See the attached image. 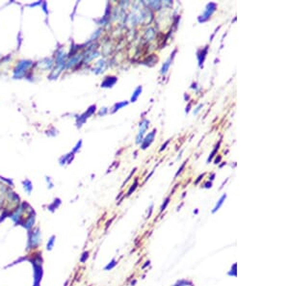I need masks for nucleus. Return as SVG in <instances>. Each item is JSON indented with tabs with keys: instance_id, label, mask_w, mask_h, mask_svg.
<instances>
[{
	"instance_id": "obj_1",
	"label": "nucleus",
	"mask_w": 289,
	"mask_h": 286,
	"mask_svg": "<svg viewBox=\"0 0 289 286\" xmlns=\"http://www.w3.org/2000/svg\"><path fill=\"white\" fill-rule=\"evenodd\" d=\"M155 134H156V129H154L152 133H149V134H148L146 138H144V140L143 143H142V145H141V148H142L143 149H147L148 145L152 143Z\"/></svg>"
},
{
	"instance_id": "obj_19",
	"label": "nucleus",
	"mask_w": 289,
	"mask_h": 286,
	"mask_svg": "<svg viewBox=\"0 0 289 286\" xmlns=\"http://www.w3.org/2000/svg\"><path fill=\"white\" fill-rule=\"evenodd\" d=\"M152 208H153V205L152 204V206H150V208H149V214H148V218L150 217V215H152Z\"/></svg>"
},
{
	"instance_id": "obj_22",
	"label": "nucleus",
	"mask_w": 289,
	"mask_h": 286,
	"mask_svg": "<svg viewBox=\"0 0 289 286\" xmlns=\"http://www.w3.org/2000/svg\"><path fill=\"white\" fill-rule=\"evenodd\" d=\"M221 160V157H219V158H216V160H215V164H218V162Z\"/></svg>"
},
{
	"instance_id": "obj_15",
	"label": "nucleus",
	"mask_w": 289,
	"mask_h": 286,
	"mask_svg": "<svg viewBox=\"0 0 289 286\" xmlns=\"http://www.w3.org/2000/svg\"><path fill=\"white\" fill-rule=\"evenodd\" d=\"M88 254H88L87 251H86V252H84V254H83V256H82V258H81V262H85V260H86V259L88 258Z\"/></svg>"
},
{
	"instance_id": "obj_10",
	"label": "nucleus",
	"mask_w": 289,
	"mask_h": 286,
	"mask_svg": "<svg viewBox=\"0 0 289 286\" xmlns=\"http://www.w3.org/2000/svg\"><path fill=\"white\" fill-rule=\"evenodd\" d=\"M126 105H127V102H121V103H119V104L117 103V104L115 105V107H114V110L112 111V113L116 112L117 110H119L120 108L123 107V106H126Z\"/></svg>"
},
{
	"instance_id": "obj_21",
	"label": "nucleus",
	"mask_w": 289,
	"mask_h": 286,
	"mask_svg": "<svg viewBox=\"0 0 289 286\" xmlns=\"http://www.w3.org/2000/svg\"><path fill=\"white\" fill-rule=\"evenodd\" d=\"M149 264H150V261H147V262H146V264H144V265L143 266V269H144L146 267H148V266H149Z\"/></svg>"
},
{
	"instance_id": "obj_5",
	"label": "nucleus",
	"mask_w": 289,
	"mask_h": 286,
	"mask_svg": "<svg viewBox=\"0 0 289 286\" xmlns=\"http://www.w3.org/2000/svg\"><path fill=\"white\" fill-rule=\"evenodd\" d=\"M226 198H227V195H226V194H225V195H223V196L221 197V198L218 201V202L216 203L214 209L212 210V213H213V214H214V213H216L217 211H218V210L221 208V206L223 205V203H224V201H226Z\"/></svg>"
},
{
	"instance_id": "obj_14",
	"label": "nucleus",
	"mask_w": 289,
	"mask_h": 286,
	"mask_svg": "<svg viewBox=\"0 0 289 286\" xmlns=\"http://www.w3.org/2000/svg\"><path fill=\"white\" fill-rule=\"evenodd\" d=\"M186 163H187V161H185L184 163H183V164H182V166H181V167H180V168L178 169V171L176 172V175H175V177H176L177 175H178L180 174V172L182 171V170H183V169H184V167H185V164H186Z\"/></svg>"
},
{
	"instance_id": "obj_16",
	"label": "nucleus",
	"mask_w": 289,
	"mask_h": 286,
	"mask_svg": "<svg viewBox=\"0 0 289 286\" xmlns=\"http://www.w3.org/2000/svg\"><path fill=\"white\" fill-rule=\"evenodd\" d=\"M211 187H212V183L210 182V181H208L207 183L205 184V188H206V189H209V188H211Z\"/></svg>"
},
{
	"instance_id": "obj_23",
	"label": "nucleus",
	"mask_w": 289,
	"mask_h": 286,
	"mask_svg": "<svg viewBox=\"0 0 289 286\" xmlns=\"http://www.w3.org/2000/svg\"><path fill=\"white\" fill-rule=\"evenodd\" d=\"M214 177H215V174H212V175H211V177H210V179H211V180H213Z\"/></svg>"
},
{
	"instance_id": "obj_20",
	"label": "nucleus",
	"mask_w": 289,
	"mask_h": 286,
	"mask_svg": "<svg viewBox=\"0 0 289 286\" xmlns=\"http://www.w3.org/2000/svg\"><path fill=\"white\" fill-rule=\"evenodd\" d=\"M168 144H169V141H168V142H166V144H165V145H162V149H160V151H162L163 149H166V145H167Z\"/></svg>"
},
{
	"instance_id": "obj_8",
	"label": "nucleus",
	"mask_w": 289,
	"mask_h": 286,
	"mask_svg": "<svg viewBox=\"0 0 289 286\" xmlns=\"http://www.w3.org/2000/svg\"><path fill=\"white\" fill-rule=\"evenodd\" d=\"M220 143H221V142H220ZM220 143H219L218 145H216V147H215V149H214V150L212 151V153H211V154H210V156L208 157V159H207V162H208V163H209L210 161H211V160H212V158H213V157L215 156V154H216V152H217V150H218V149H219V147H220Z\"/></svg>"
},
{
	"instance_id": "obj_11",
	"label": "nucleus",
	"mask_w": 289,
	"mask_h": 286,
	"mask_svg": "<svg viewBox=\"0 0 289 286\" xmlns=\"http://www.w3.org/2000/svg\"><path fill=\"white\" fill-rule=\"evenodd\" d=\"M169 202H170V197H168V198L165 199V201H164V203L162 204L161 208H160V212H161V213L166 209V207H167V205L169 204Z\"/></svg>"
},
{
	"instance_id": "obj_17",
	"label": "nucleus",
	"mask_w": 289,
	"mask_h": 286,
	"mask_svg": "<svg viewBox=\"0 0 289 286\" xmlns=\"http://www.w3.org/2000/svg\"><path fill=\"white\" fill-rule=\"evenodd\" d=\"M81 144H82V142H81V141H80L79 143H78V144H77V145H76V147H75V149H73V152H75L76 150H78V149H80V145H81Z\"/></svg>"
},
{
	"instance_id": "obj_6",
	"label": "nucleus",
	"mask_w": 289,
	"mask_h": 286,
	"mask_svg": "<svg viewBox=\"0 0 289 286\" xmlns=\"http://www.w3.org/2000/svg\"><path fill=\"white\" fill-rule=\"evenodd\" d=\"M141 92H142V87H141V86H139V87H138V88L135 90L132 97H131V102H135V101L137 100V98H138V96H140Z\"/></svg>"
},
{
	"instance_id": "obj_4",
	"label": "nucleus",
	"mask_w": 289,
	"mask_h": 286,
	"mask_svg": "<svg viewBox=\"0 0 289 286\" xmlns=\"http://www.w3.org/2000/svg\"><path fill=\"white\" fill-rule=\"evenodd\" d=\"M148 123H149V122L147 121V119H144V121L141 122V129H140V132H139V134H138V137H137V143H139L140 137L142 139V136L144 135V131H146L147 128L148 127Z\"/></svg>"
},
{
	"instance_id": "obj_12",
	"label": "nucleus",
	"mask_w": 289,
	"mask_h": 286,
	"mask_svg": "<svg viewBox=\"0 0 289 286\" xmlns=\"http://www.w3.org/2000/svg\"><path fill=\"white\" fill-rule=\"evenodd\" d=\"M117 265V263H116V260L115 259H113L112 261H111V263H109L106 267H105V270H107V271H109V270H111V269H113L115 266Z\"/></svg>"
},
{
	"instance_id": "obj_7",
	"label": "nucleus",
	"mask_w": 289,
	"mask_h": 286,
	"mask_svg": "<svg viewBox=\"0 0 289 286\" xmlns=\"http://www.w3.org/2000/svg\"><path fill=\"white\" fill-rule=\"evenodd\" d=\"M188 285L193 286V283L189 280H186V279H180V280L177 281L174 286H188Z\"/></svg>"
},
{
	"instance_id": "obj_9",
	"label": "nucleus",
	"mask_w": 289,
	"mask_h": 286,
	"mask_svg": "<svg viewBox=\"0 0 289 286\" xmlns=\"http://www.w3.org/2000/svg\"><path fill=\"white\" fill-rule=\"evenodd\" d=\"M170 60L169 61H167L165 64L163 65V66H162V70H161V72L162 73H166V72L168 71V70H169V66H170Z\"/></svg>"
},
{
	"instance_id": "obj_18",
	"label": "nucleus",
	"mask_w": 289,
	"mask_h": 286,
	"mask_svg": "<svg viewBox=\"0 0 289 286\" xmlns=\"http://www.w3.org/2000/svg\"><path fill=\"white\" fill-rule=\"evenodd\" d=\"M203 175H201L199 176V178H198V179H197V180L195 181V184H198V183H199V181H200V180H201V178L203 177Z\"/></svg>"
},
{
	"instance_id": "obj_13",
	"label": "nucleus",
	"mask_w": 289,
	"mask_h": 286,
	"mask_svg": "<svg viewBox=\"0 0 289 286\" xmlns=\"http://www.w3.org/2000/svg\"><path fill=\"white\" fill-rule=\"evenodd\" d=\"M137 186H138V181L135 180V183L130 187V189H129V191H128V193H127V196H130L131 194H132V192L135 191V189L137 188Z\"/></svg>"
},
{
	"instance_id": "obj_24",
	"label": "nucleus",
	"mask_w": 289,
	"mask_h": 286,
	"mask_svg": "<svg viewBox=\"0 0 289 286\" xmlns=\"http://www.w3.org/2000/svg\"><path fill=\"white\" fill-rule=\"evenodd\" d=\"M135 283H136V280H134V281H132V282H131V285H134Z\"/></svg>"
},
{
	"instance_id": "obj_3",
	"label": "nucleus",
	"mask_w": 289,
	"mask_h": 286,
	"mask_svg": "<svg viewBox=\"0 0 289 286\" xmlns=\"http://www.w3.org/2000/svg\"><path fill=\"white\" fill-rule=\"evenodd\" d=\"M117 82V78L113 77V76H108L105 78V80L101 83V87L103 88H108V87H112V86Z\"/></svg>"
},
{
	"instance_id": "obj_2",
	"label": "nucleus",
	"mask_w": 289,
	"mask_h": 286,
	"mask_svg": "<svg viewBox=\"0 0 289 286\" xmlns=\"http://www.w3.org/2000/svg\"><path fill=\"white\" fill-rule=\"evenodd\" d=\"M211 6H212V3H210V4H208L207 5V8H206V10H205V12L203 13V15L201 16L202 17V19H201V22L202 21V22H205V21H206L207 19L209 18V17L212 15V13L215 11V8H216V6H214L213 8H211Z\"/></svg>"
}]
</instances>
